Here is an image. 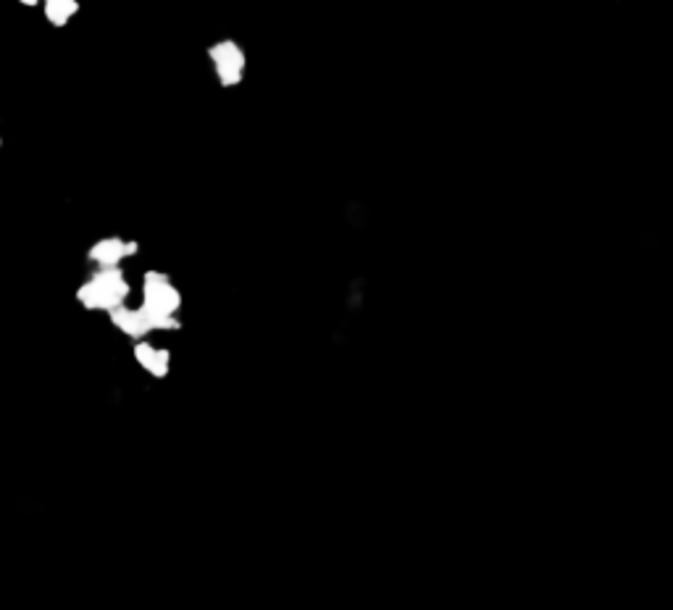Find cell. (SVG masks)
Wrapping results in <instances>:
<instances>
[{"label": "cell", "mask_w": 673, "mask_h": 610, "mask_svg": "<svg viewBox=\"0 0 673 610\" xmlns=\"http://www.w3.org/2000/svg\"><path fill=\"white\" fill-rule=\"evenodd\" d=\"M42 13L53 27H66L79 13V0H42Z\"/></svg>", "instance_id": "cell-7"}, {"label": "cell", "mask_w": 673, "mask_h": 610, "mask_svg": "<svg viewBox=\"0 0 673 610\" xmlns=\"http://www.w3.org/2000/svg\"><path fill=\"white\" fill-rule=\"evenodd\" d=\"M0 145H3V140H0Z\"/></svg>", "instance_id": "cell-9"}, {"label": "cell", "mask_w": 673, "mask_h": 610, "mask_svg": "<svg viewBox=\"0 0 673 610\" xmlns=\"http://www.w3.org/2000/svg\"><path fill=\"white\" fill-rule=\"evenodd\" d=\"M21 6H27V8H34V6H40L42 0H19Z\"/></svg>", "instance_id": "cell-8"}, {"label": "cell", "mask_w": 673, "mask_h": 610, "mask_svg": "<svg viewBox=\"0 0 673 610\" xmlns=\"http://www.w3.org/2000/svg\"><path fill=\"white\" fill-rule=\"evenodd\" d=\"M108 319H111V324L121 331V334H127V337H132V340H145V337L153 331L150 321H148V316H145L140 308H127V305H121V308L108 313Z\"/></svg>", "instance_id": "cell-5"}, {"label": "cell", "mask_w": 673, "mask_h": 610, "mask_svg": "<svg viewBox=\"0 0 673 610\" xmlns=\"http://www.w3.org/2000/svg\"><path fill=\"white\" fill-rule=\"evenodd\" d=\"M134 360L140 363V369H145L148 374H150V376H155V379L169 376L171 352L163 350V348H155V345H150V342L137 340V348H134Z\"/></svg>", "instance_id": "cell-6"}, {"label": "cell", "mask_w": 673, "mask_h": 610, "mask_svg": "<svg viewBox=\"0 0 673 610\" xmlns=\"http://www.w3.org/2000/svg\"><path fill=\"white\" fill-rule=\"evenodd\" d=\"M129 298V279L124 277L119 266H98L87 281H82L77 290V303L84 310H111L121 308Z\"/></svg>", "instance_id": "cell-2"}, {"label": "cell", "mask_w": 673, "mask_h": 610, "mask_svg": "<svg viewBox=\"0 0 673 610\" xmlns=\"http://www.w3.org/2000/svg\"><path fill=\"white\" fill-rule=\"evenodd\" d=\"M140 245L134 240H124V237H103L90 248L87 258L95 263V266H119L124 258H132L137 255Z\"/></svg>", "instance_id": "cell-4"}, {"label": "cell", "mask_w": 673, "mask_h": 610, "mask_svg": "<svg viewBox=\"0 0 673 610\" xmlns=\"http://www.w3.org/2000/svg\"><path fill=\"white\" fill-rule=\"evenodd\" d=\"M140 310L148 316L153 331H177L181 326L177 313L181 308V295L163 271H148L142 277Z\"/></svg>", "instance_id": "cell-1"}, {"label": "cell", "mask_w": 673, "mask_h": 610, "mask_svg": "<svg viewBox=\"0 0 673 610\" xmlns=\"http://www.w3.org/2000/svg\"><path fill=\"white\" fill-rule=\"evenodd\" d=\"M208 58L213 63V71H216V80L222 87H237L245 77V66H248V58H245V51L234 40H219L213 42L208 48Z\"/></svg>", "instance_id": "cell-3"}]
</instances>
